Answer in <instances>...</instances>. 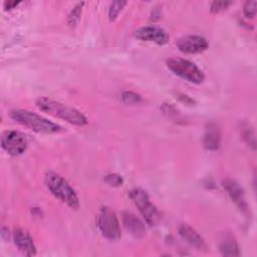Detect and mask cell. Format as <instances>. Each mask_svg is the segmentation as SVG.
<instances>
[{
	"instance_id": "obj_1",
	"label": "cell",
	"mask_w": 257,
	"mask_h": 257,
	"mask_svg": "<svg viewBox=\"0 0 257 257\" xmlns=\"http://www.w3.org/2000/svg\"><path fill=\"white\" fill-rule=\"evenodd\" d=\"M36 106L40 110L54 117L61 118L69 123H72L78 126H82L87 123V118L82 112L64 103L53 100L49 97L38 98L36 100Z\"/></svg>"
},
{
	"instance_id": "obj_2",
	"label": "cell",
	"mask_w": 257,
	"mask_h": 257,
	"mask_svg": "<svg viewBox=\"0 0 257 257\" xmlns=\"http://www.w3.org/2000/svg\"><path fill=\"white\" fill-rule=\"evenodd\" d=\"M9 115L16 122L39 134H55L62 131L59 124L28 109L14 108L10 110Z\"/></svg>"
},
{
	"instance_id": "obj_3",
	"label": "cell",
	"mask_w": 257,
	"mask_h": 257,
	"mask_svg": "<svg viewBox=\"0 0 257 257\" xmlns=\"http://www.w3.org/2000/svg\"><path fill=\"white\" fill-rule=\"evenodd\" d=\"M45 184L50 193L56 199H58L71 209H78V196L74 189L64 178L54 172H48L45 175Z\"/></svg>"
},
{
	"instance_id": "obj_4",
	"label": "cell",
	"mask_w": 257,
	"mask_h": 257,
	"mask_svg": "<svg viewBox=\"0 0 257 257\" xmlns=\"http://www.w3.org/2000/svg\"><path fill=\"white\" fill-rule=\"evenodd\" d=\"M128 195L145 221L150 226H157L161 221V214L157 207L152 203L149 195L140 188L133 189L130 191Z\"/></svg>"
},
{
	"instance_id": "obj_5",
	"label": "cell",
	"mask_w": 257,
	"mask_h": 257,
	"mask_svg": "<svg viewBox=\"0 0 257 257\" xmlns=\"http://www.w3.org/2000/svg\"><path fill=\"white\" fill-rule=\"evenodd\" d=\"M167 66L176 75L193 83H201L205 80L204 72L192 61L182 57H171L167 60Z\"/></svg>"
},
{
	"instance_id": "obj_6",
	"label": "cell",
	"mask_w": 257,
	"mask_h": 257,
	"mask_svg": "<svg viewBox=\"0 0 257 257\" xmlns=\"http://www.w3.org/2000/svg\"><path fill=\"white\" fill-rule=\"evenodd\" d=\"M97 228L101 235L110 241H116L120 238V227L115 213L106 206L99 209L97 220Z\"/></svg>"
},
{
	"instance_id": "obj_7",
	"label": "cell",
	"mask_w": 257,
	"mask_h": 257,
	"mask_svg": "<svg viewBox=\"0 0 257 257\" xmlns=\"http://www.w3.org/2000/svg\"><path fill=\"white\" fill-rule=\"evenodd\" d=\"M27 139L26 137L14 130L6 131L1 137V146L5 152L11 156H19L23 154L27 149Z\"/></svg>"
},
{
	"instance_id": "obj_8",
	"label": "cell",
	"mask_w": 257,
	"mask_h": 257,
	"mask_svg": "<svg viewBox=\"0 0 257 257\" xmlns=\"http://www.w3.org/2000/svg\"><path fill=\"white\" fill-rule=\"evenodd\" d=\"M134 36L139 40L154 42L159 45H163L169 40L167 31L157 25H147L140 27L134 32Z\"/></svg>"
},
{
	"instance_id": "obj_9",
	"label": "cell",
	"mask_w": 257,
	"mask_h": 257,
	"mask_svg": "<svg viewBox=\"0 0 257 257\" xmlns=\"http://www.w3.org/2000/svg\"><path fill=\"white\" fill-rule=\"evenodd\" d=\"M178 49L183 53L195 54L205 51L209 47V43L201 35H186L179 38L176 42Z\"/></svg>"
},
{
	"instance_id": "obj_10",
	"label": "cell",
	"mask_w": 257,
	"mask_h": 257,
	"mask_svg": "<svg viewBox=\"0 0 257 257\" xmlns=\"http://www.w3.org/2000/svg\"><path fill=\"white\" fill-rule=\"evenodd\" d=\"M223 187L226 190L227 194L229 195L230 199L235 203V205L242 211H248V204L246 202L245 194L242 187L232 179H226L223 181Z\"/></svg>"
},
{
	"instance_id": "obj_11",
	"label": "cell",
	"mask_w": 257,
	"mask_h": 257,
	"mask_svg": "<svg viewBox=\"0 0 257 257\" xmlns=\"http://www.w3.org/2000/svg\"><path fill=\"white\" fill-rule=\"evenodd\" d=\"M13 241L15 246L20 252L27 256H33L36 254V247L32 237L23 229H15L13 232Z\"/></svg>"
},
{
	"instance_id": "obj_12",
	"label": "cell",
	"mask_w": 257,
	"mask_h": 257,
	"mask_svg": "<svg viewBox=\"0 0 257 257\" xmlns=\"http://www.w3.org/2000/svg\"><path fill=\"white\" fill-rule=\"evenodd\" d=\"M178 232H179L180 237L185 242H187L189 245L196 248L197 250L201 251V250H206L207 249V245H206V242L203 239V237L194 228H192L190 225L182 224L179 227Z\"/></svg>"
},
{
	"instance_id": "obj_13",
	"label": "cell",
	"mask_w": 257,
	"mask_h": 257,
	"mask_svg": "<svg viewBox=\"0 0 257 257\" xmlns=\"http://www.w3.org/2000/svg\"><path fill=\"white\" fill-rule=\"evenodd\" d=\"M221 143V132L215 122L207 124L203 137V145L207 151L215 152L219 149Z\"/></svg>"
},
{
	"instance_id": "obj_14",
	"label": "cell",
	"mask_w": 257,
	"mask_h": 257,
	"mask_svg": "<svg viewBox=\"0 0 257 257\" xmlns=\"http://www.w3.org/2000/svg\"><path fill=\"white\" fill-rule=\"evenodd\" d=\"M122 222L127 232L136 238H141L146 234L144 222L131 212L122 213Z\"/></svg>"
},
{
	"instance_id": "obj_15",
	"label": "cell",
	"mask_w": 257,
	"mask_h": 257,
	"mask_svg": "<svg viewBox=\"0 0 257 257\" xmlns=\"http://www.w3.org/2000/svg\"><path fill=\"white\" fill-rule=\"evenodd\" d=\"M220 251L224 256H239V246L231 234H227L220 242Z\"/></svg>"
},
{
	"instance_id": "obj_16",
	"label": "cell",
	"mask_w": 257,
	"mask_h": 257,
	"mask_svg": "<svg viewBox=\"0 0 257 257\" xmlns=\"http://www.w3.org/2000/svg\"><path fill=\"white\" fill-rule=\"evenodd\" d=\"M83 5H84V2H77L70 10L68 17H67V23L71 28H74L78 24V22L80 20Z\"/></svg>"
},
{
	"instance_id": "obj_17",
	"label": "cell",
	"mask_w": 257,
	"mask_h": 257,
	"mask_svg": "<svg viewBox=\"0 0 257 257\" xmlns=\"http://www.w3.org/2000/svg\"><path fill=\"white\" fill-rule=\"evenodd\" d=\"M127 4L126 1H112L108 7V19L109 21H114L116 17L118 16L119 12L122 10V8Z\"/></svg>"
},
{
	"instance_id": "obj_18",
	"label": "cell",
	"mask_w": 257,
	"mask_h": 257,
	"mask_svg": "<svg viewBox=\"0 0 257 257\" xmlns=\"http://www.w3.org/2000/svg\"><path fill=\"white\" fill-rule=\"evenodd\" d=\"M120 98L126 104H136L141 102L142 97L139 93L132 90H124L120 93Z\"/></svg>"
},
{
	"instance_id": "obj_19",
	"label": "cell",
	"mask_w": 257,
	"mask_h": 257,
	"mask_svg": "<svg viewBox=\"0 0 257 257\" xmlns=\"http://www.w3.org/2000/svg\"><path fill=\"white\" fill-rule=\"evenodd\" d=\"M242 136L243 139L246 141V143L251 146L253 149H255V135L252 127L248 124H245V126L242 127Z\"/></svg>"
},
{
	"instance_id": "obj_20",
	"label": "cell",
	"mask_w": 257,
	"mask_h": 257,
	"mask_svg": "<svg viewBox=\"0 0 257 257\" xmlns=\"http://www.w3.org/2000/svg\"><path fill=\"white\" fill-rule=\"evenodd\" d=\"M232 3V1H213L210 5V11L212 13H219L227 9Z\"/></svg>"
},
{
	"instance_id": "obj_21",
	"label": "cell",
	"mask_w": 257,
	"mask_h": 257,
	"mask_svg": "<svg viewBox=\"0 0 257 257\" xmlns=\"http://www.w3.org/2000/svg\"><path fill=\"white\" fill-rule=\"evenodd\" d=\"M243 13L246 18H253L256 14V1H246L243 6Z\"/></svg>"
},
{
	"instance_id": "obj_22",
	"label": "cell",
	"mask_w": 257,
	"mask_h": 257,
	"mask_svg": "<svg viewBox=\"0 0 257 257\" xmlns=\"http://www.w3.org/2000/svg\"><path fill=\"white\" fill-rule=\"evenodd\" d=\"M104 182L111 187H118L122 185V178L117 174H108L104 176Z\"/></svg>"
},
{
	"instance_id": "obj_23",
	"label": "cell",
	"mask_w": 257,
	"mask_h": 257,
	"mask_svg": "<svg viewBox=\"0 0 257 257\" xmlns=\"http://www.w3.org/2000/svg\"><path fill=\"white\" fill-rule=\"evenodd\" d=\"M19 3H20V1H15V0L5 1L4 2V8H5V10H11V9L15 8Z\"/></svg>"
}]
</instances>
